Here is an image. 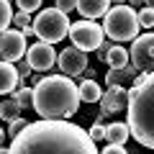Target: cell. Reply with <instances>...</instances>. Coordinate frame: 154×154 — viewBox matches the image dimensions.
Segmentation results:
<instances>
[{"mask_svg":"<svg viewBox=\"0 0 154 154\" xmlns=\"http://www.w3.org/2000/svg\"><path fill=\"white\" fill-rule=\"evenodd\" d=\"M8 154H100L85 128L62 118H44L28 123L13 139Z\"/></svg>","mask_w":154,"mask_h":154,"instance_id":"obj_1","label":"cell"},{"mask_svg":"<svg viewBox=\"0 0 154 154\" xmlns=\"http://www.w3.org/2000/svg\"><path fill=\"white\" fill-rule=\"evenodd\" d=\"M80 103V88L67 75H49L33 88V108L41 118H67L77 113Z\"/></svg>","mask_w":154,"mask_h":154,"instance_id":"obj_2","label":"cell"},{"mask_svg":"<svg viewBox=\"0 0 154 154\" xmlns=\"http://www.w3.org/2000/svg\"><path fill=\"white\" fill-rule=\"evenodd\" d=\"M128 131L141 146L154 149V72L128 90Z\"/></svg>","mask_w":154,"mask_h":154,"instance_id":"obj_3","label":"cell"},{"mask_svg":"<svg viewBox=\"0 0 154 154\" xmlns=\"http://www.w3.org/2000/svg\"><path fill=\"white\" fill-rule=\"evenodd\" d=\"M139 13L131 5H113L105 13L103 31L110 41H134L139 36Z\"/></svg>","mask_w":154,"mask_h":154,"instance_id":"obj_4","label":"cell"},{"mask_svg":"<svg viewBox=\"0 0 154 154\" xmlns=\"http://www.w3.org/2000/svg\"><path fill=\"white\" fill-rule=\"evenodd\" d=\"M33 33H36L41 41H49V44H57L69 33V18L67 13H62L59 8H46L36 16L33 21Z\"/></svg>","mask_w":154,"mask_h":154,"instance_id":"obj_5","label":"cell"},{"mask_svg":"<svg viewBox=\"0 0 154 154\" xmlns=\"http://www.w3.org/2000/svg\"><path fill=\"white\" fill-rule=\"evenodd\" d=\"M67 36L72 38V44H75L77 49H82V51H98V46L103 44L105 31L93 21V18H85V21L72 23Z\"/></svg>","mask_w":154,"mask_h":154,"instance_id":"obj_6","label":"cell"},{"mask_svg":"<svg viewBox=\"0 0 154 154\" xmlns=\"http://www.w3.org/2000/svg\"><path fill=\"white\" fill-rule=\"evenodd\" d=\"M128 59L139 72H154V33H141L134 38Z\"/></svg>","mask_w":154,"mask_h":154,"instance_id":"obj_7","label":"cell"},{"mask_svg":"<svg viewBox=\"0 0 154 154\" xmlns=\"http://www.w3.org/2000/svg\"><path fill=\"white\" fill-rule=\"evenodd\" d=\"M57 64H59L62 75L77 77V75H82V72L88 69V51L77 49V46L72 44V46H67V49L57 57Z\"/></svg>","mask_w":154,"mask_h":154,"instance_id":"obj_8","label":"cell"},{"mask_svg":"<svg viewBox=\"0 0 154 154\" xmlns=\"http://www.w3.org/2000/svg\"><path fill=\"white\" fill-rule=\"evenodd\" d=\"M26 62L33 67L36 72H46L57 64V51L54 44L49 41H38V44H31V49H26Z\"/></svg>","mask_w":154,"mask_h":154,"instance_id":"obj_9","label":"cell"},{"mask_svg":"<svg viewBox=\"0 0 154 154\" xmlns=\"http://www.w3.org/2000/svg\"><path fill=\"white\" fill-rule=\"evenodd\" d=\"M23 54H26V33L5 28L0 33V57L5 62H18Z\"/></svg>","mask_w":154,"mask_h":154,"instance_id":"obj_10","label":"cell"},{"mask_svg":"<svg viewBox=\"0 0 154 154\" xmlns=\"http://www.w3.org/2000/svg\"><path fill=\"white\" fill-rule=\"evenodd\" d=\"M149 72H139L136 67L128 62L126 67H110V72L105 75V82L108 85H131V88H136V85L144 82V77H146Z\"/></svg>","mask_w":154,"mask_h":154,"instance_id":"obj_11","label":"cell"},{"mask_svg":"<svg viewBox=\"0 0 154 154\" xmlns=\"http://www.w3.org/2000/svg\"><path fill=\"white\" fill-rule=\"evenodd\" d=\"M98 103H100V110H105V113L123 110V108H128V90L123 85H108V90L100 95Z\"/></svg>","mask_w":154,"mask_h":154,"instance_id":"obj_12","label":"cell"},{"mask_svg":"<svg viewBox=\"0 0 154 154\" xmlns=\"http://www.w3.org/2000/svg\"><path fill=\"white\" fill-rule=\"evenodd\" d=\"M18 85H21V75H18V67H13V62H0V95L16 93Z\"/></svg>","mask_w":154,"mask_h":154,"instance_id":"obj_13","label":"cell"},{"mask_svg":"<svg viewBox=\"0 0 154 154\" xmlns=\"http://www.w3.org/2000/svg\"><path fill=\"white\" fill-rule=\"evenodd\" d=\"M110 8V0H77V11L82 13L85 18H98V16H105Z\"/></svg>","mask_w":154,"mask_h":154,"instance_id":"obj_14","label":"cell"},{"mask_svg":"<svg viewBox=\"0 0 154 154\" xmlns=\"http://www.w3.org/2000/svg\"><path fill=\"white\" fill-rule=\"evenodd\" d=\"M131 131H128V123H108L105 126V141L108 144H126Z\"/></svg>","mask_w":154,"mask_h":154,"instance_id":"obj_15","label":"cell"},{"mask_svg":"<svg viewBox=\"0 0 154 154\" xmlns=\"http://www.w3.org/2000/svg\"><path fill=\"white\" fill-rule=\"evenodd\" d=\"M77 88H80V98L85 100V103H98L100 100V95H103V90H100V85L95 82V80H82V82L77 85Z\"/></svg>","mask_w":154,"mask_h":154,"instance_id":"obj_16","label":"cell"},{"mask_svg":"<svg viewBox=\"0 0 154 154\" xmlns=\"http://www.w3.org/2000/svg\"><path fill=\"white\" fill-rule=\"evenodd\" d=\"M18 116H21V103H18L16 100V95H13L11 100H3V103H0V118H3V121H16Z\"/></svg>","mask_w":154,"mask_h":154,"instance_id":"obj_17","label":"cell"},{"mask_svg":"<svg viewBox=\"0 0 154 154\" xmlns=\"http://www.w3.org/2000/svg\"><path fill=\"white\" fill-rule=\"evenodd\" d=\"M105 62H108L110 67H126L128 62V51L123 49V46H110V51L105 54Z\"/></svg>","mask_w":154,"mask_h":154,"instance_id":"obj_18","label":"cell"},{"mask_svg":"<svg viewBox=\"0 0 154 154\" xmlns=\"http://www.w3.org/2000/svg\"><path fill=\"white\" fill-rule=\"evenodd\" d=\"M13 21V11H11V3L8 0H0V33L5 31Z\"/></svg>","mask_w":154,"mask_h":154,"instance_id":"obj_19","label":"cell"},{"mask_svg":"<svg viewBox=\"0 0 154 154\" xmlns=\"http://www.w3.org/2000/svg\"><path fill=\"white\" fill-rule=\"evenodd\" d=\"M139 26H144V28H154V8H141L139 11Z\"/></svg>","mask_w":154,"mask_h":154,"instance_id":"obj_20","label":"cell"},{"mask_svg":"<svg viewBox=\"0 0 154 154\" xmlns=\"http://www.w3.org/2000/svg\"><path fill=\"white\" fill-rule=\"evenodd\" d=\"M16 100L21 103V108H31L33 105V90L31 88H21L16 93Z\"/></svg>","mask_w":154,"mask_h":154,"instance_id":"obj_21","label":"cell"},{"mask_svg":"<svg viewBox=\"0 0 154 154\" xmlns=\"http://www.w3.org/2000/svg\"><path fill=\"white\" fill-rule=\"evenodd\" d=\"M18 75H21V80H28L31 85H36V82H38V75H33V67L28 64V62L18 64Z\"/></svg>","mask_w":154,"mask_h":154,"instance_id":"obj_22","label":"cell"},{"mask_svg":"<svg viewBox=\"0 0 154 154\" xmlns=\"http://www.w3.org/2000/svg\"><path fill=\"white\" fill-rule=\"evenodd\" d=\"M16 5H18V11H23V13H33V11L41 8V0H16Z\"/></svg>","mask_w":154,"mask_h":154,"instance_id":"obj_23","label":"cell"},{"mask_svg":"<svg viewBox=\"0 0 154 154\" xmlns=\"http://www.w3.org/2000/svg\"><path fill=\"white\" fill-rule=\"evenodd\" d=\"M26 126H28V121H23L21 116H18L16 121H11V126H8V136H13V139H16V136H18V134H21Z\"/></svg>","mask_w":154,"mask_h":154,"instance_id":"obj_24","label":"cell"},{"mask_svg":"<svg viewBox=\"0 0 154 154\" xmlns=\"http://www.w3.org/2000/svg\"><path fill=\"white\" fill-rule=\"evenodd\" d=\"M88 134L93 136V141H105V126L103 123H93V128Z\"/></svg>","mask_w":154,"mask_h":154,"instance_id":"obj_25","label":"cell"},{"mask_svg":"<svg viewBox=\"0 0 154 154\" xmlns=\"http://www.w3.org/2000/svg\"><path fill=\"white\" fill-rule=\"evenodd\" d=\"M13 23L16 26H21V28H26V26H31V13H13Z\"/></svg>","mask_w":154,"mask_h":154,"instance_id":"obj_26","label":"cell"},{"mask_svg":"<svg viewBox=\"0 0 154 154\" xmlns=\"http://www.w3.org/2000/svg\"><path fill=\"white\" fill-rule=\"evenodd\" d=\"M57 8H59L62 13H72L77 8V0H57Z\"/></svg>","mask_w":154,"mask_h":154,"instance_id":"obj_27","label":"cell"},{"mask_svg":"<svg viewBox=\"0 0 154 154\" xmlns=\"http://www.w3.org/2000/svg\"><path fill=\"white\" fill-rule=\"evenodd\" d=\"M100 154H128V152L123 149V144H108V146H105Z\"/></svg>","mask_w":154,"mask_h":154,"instance_id":"obj_28","label":"cell"},{"mask_svg":"<svg viewBox=\"0 0 154 154\" xmlns=\"http://www.w3.org/2000/svg\"><path fill=\"white\" fill-rule=\"evenodd\" d=\"M108 51H110V46H108V44H100V46H98V57H100L103 62H105V54H108Z\"/></svg>","mask_w":154,"mask_h":154,"instance_id":"obj_29","label":"cell"},{"mask_svg":"<svg viewBox=\"0 0 154 154\" xmlns=\"http://www.w3.org/2000/svg\"><path fill=\"white\" fill-rule=\"evenodd\" d=\"M126 3H131V8H141L144 0H126Z\"/></svg>","mask_w":154,"mask_h":154,"instance_id":"obj_30","label":"cell"},{"mask_svg":"<svg viewBox=\"0 0 154 154\" xmlns=\"http://www.w3.org/2000/svg\"><path fill=\"white\" fill-rule=\"evenodd\" d=\"M5 136H8V134L3 131V128H0V146H3V141H5Z\"/></svg>","mask_w":154,"mask_h":154,"instance_id":"obj_31","label":"cell"},{"mask_svg":"<svg viewBox=\"0 0 154 154\" xmlns=\"http://www.w3.org/2000/svg\"><path fill=\"white\" fill-rule=\"evenodd\" d=\"M110 3H113V5H123V3H126V0H110Z\"/></svg>","mask_w":154,"mask_h":154,"instance_id":"obj_32","label":"cell"},{"mask_svg":"<svg viewBox=\"0 0 154 154\" xmlns=\"http://www.w3.org/2000/svg\"><path fill=\"white\" fill-rule=\"evenodd\" d=\"M144 5H149V8H154V0H144Z\"/></svg>","mask_w":154,"mask_h":154,"instance_id":"obj_33","label":"cell"},{"mask_svg":"<svg viewBox=\"0 0 154 154\" xmlns=\"http://www.w3.org/2000/svg\"><path fill=\"white\" fill-rule=\"evenodd\" d=\"M0 154H8V149H3V146H0Z\"/></svg>","mask_w":154,"mask_h":154,"instance_id":"obj_34","label":"cell"}]
</instances>
